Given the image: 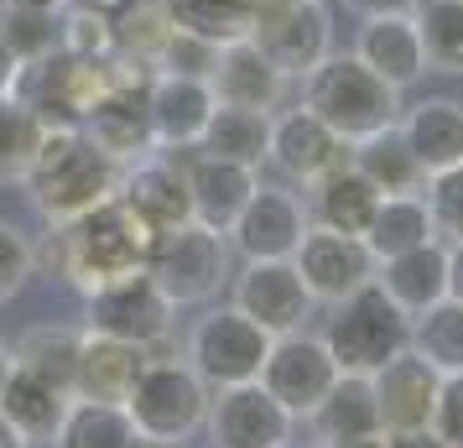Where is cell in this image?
<instances>
[{
  "instance_id": "obj_1",
  "label": "cell",
  "mask_w": 463,
  "mask_h": 448,
  "mask_svg": "<svg viewBox=\"0 0 463 448\" xmlns=\"http://www.w3.org/2000/svg\"><path fill=\"white\" fill-rule=\"evenodd\" d=\"M156 240L162 235H156L146 219L115 193L109 204H99V209L84 214V219H73V224H52L47 245L43 251H32V261L52 266V277H63L73 292L94 298V292L109 287V281L146 272Z\"/></svg>"
},
{
  "instance_id": "obj_2",
  "label": "cell",
  "mask_w": 463,
  "mask_h": 448,
  "mask_svg": "<svg viewBox=\"0 0 463 448\" xmlns=\"http://www.w3.org/2000/svg\"><path fill=\"white\" fill-rule=\"evenodd\" d=\"M120 177H126V167L115 157H105L84 130L47 126L22 188L32 193V209L43 214L47 224H73V219L94 214L99 204H109L120 193Z\"/></svg>"
},
{
  "instance_id": "obj_3",
  "label": "cell",
  "mask_w": 463,
  "mask_h": 448,
  "mask_svg": "<svg viewBox=\"0 0 463 448\" xmlns=\"http://www.w3.org/2000/svg\"><path fill=\"white\" fill-rule=\"evenodd\" d=\"M302 105L354 147V141L401 120V89H391L380 73H370L354 52H328L302 79Z\"/></svg>"
},
{
  "instance_id": "obj_4",
  "label": "cell",
  "mask_w": 463,
  "mask_h": 448,
  "mask_svg": "<svg viewBox=\"0 0 463 448\" xmlns=\"http://www.w3.org/2000/svg\"><path fill=\"white\" fill-rule=\"evenodd\" d=\"M323 344H328V355L344 376H375L380 365H391L396 355L411 349V313H401L380 292V281H364L359 292L334 302Z\"/></svg>"
},
{
  "instance_id": "obj_5",
  "label": "cell",
  "mask_w": 463,
  "mask_h": 448,
  "mask_svg": "<svg viewBox=\"0 0 463 448\" xmlns=\"http://www.w3.org/2000/svg\"><path fill=\"white\" fill-rule=\"evenodd\" d=\"M209 402H213V391L203 386V376H198L188 360H156V355H151L146 370L130 386L126 412H130V423H136V433H141L146 443L177 448L203 427Z\"/></svg>"
},
{
  "instance_id": "obj_6",
  "label": "cell",
  "mask_w": 463,
  "mask_h": 448,
  "mask_svg": "<svg viewBox=\"0 0 463 448\" xmlns=\"http://www.w3.org/2000/svg\"><path fill=\"white\" fill-rule=\"evenodd\" d=\"M266 355H271V334L230 302V308H209L203 319L193 323L188 355H183V360L203 376L209 391H224V386L260 381Z\"/></svg>"
},
{
  "instance_id": "obj_7",
  "label": "cell",
  "mask_w": 463,
  "mask_h": 448,
  "mask_svg": "<svg viewBox=\"0 0 463 448\" xmlns=\"http://www.w3.org/2000/svg\"><path fill=\"white\" fill-rule=\"evenodd\" d=\"M250 43L287 79H307L334 52V11L328 0H255Z\"/></svg>"
},
{
  "instance_id": "obj_8",
  "label": "cell",
  "mask_w": 463,
  "mask_h": 448,
  "mask_svg": "<svg viewBox=\"0 0 463 448\" xmlns=\"http://www.w3.org/2000/svg\"><path fill=\"white\" fill-rule=\"evenodd\" d=\"M105 89H109V58H73V52L58 47V52H47L43 63L22 68L16 100H22L43 126L79 130Z\"/></svg>"
},
{
  "instance_id": "obj_9",
  "label": "cell",
  "mask_w": 463,
  "mask_h": 448,
  "mask_svg": "<svg viewBox=\"0 0 463 448\" xmlns=\"http://www.w3.org/2000/svg\"><path fill=\"white\" fill-rule=\"evenodd\" d=\"M146 272L167 292L172 308H198V302L219 298V287L230 281V235H213L203 224H183V230L156 240Z\"/></svg>"
},
{
  "instance_id": "obj_10",
  "label": "cell",
  "mask_w": 463,
  "mask_h": 448,
  "mask_svg": "<svg viewBox=\"0 0 463 448\" xmlns=\"http://www.w3.org/2000/svg\"><path fill=\"white\" fill-rule=\"evenodd\" d=\"M307 230H313V214L302 204V193L287 183H260L245 214L234 219L230 245L245 261H292Z\"/></svg>"
},
{
  "instance_id": "obj_11",
  "label": "cell",
  "mask_w": 463,
  "mask_h": 448,
  "mask_svg": "<svg viewBox=\"0 0 463 448\" xmlns=\"http://www.w3.org/2000/svg\"><path fill=\"white\" fill-rule=\"evenodd\" d=\"M203 427H209L213 448H287L297 433V417L260 381H250L213 391Z\"/></svg>"
},
{
  "instance_id": "obj_12",
  "label": "cell",
  "mask_w": 463,
  "mask_h": 448,
  "mask_svg": "<svg viewBox=\"0 0 463 448\" xmlns=\"http://www.w3.org/2000/svg\"><path fill=\"white\" fill-rule=\"evenodd\" d=\"M281 177H287V188H317L328 172H338L349 162V141L328 130L317 120L307 105L297 110H281L271 115V157H266Z\"/></svg>"
},
{
  "instance_id": "obj_13",
  "label": "cell",
  "mask_w": 463,
  "mask_h": 448,
  "mask_svg": "<svg viewBox=\"0 0 463 448\" xmlns=\"http://www.w3.org/2000/svg\"><path fill=\"white\" fill-rule=\"evenodd\" d=\"M338 376H344V370L334 365L328 344L313 339V334H302V329L271 339V355H266V365H260V386H266L287 412H292L297 423H302V417H307L328 391H334Z\"/></svg>"
},
{
  "instance_id": "obj_14",
  "label": "cell",
  "mask_w": 463,
  "mask_h": 448,
  "mask_svg": "<svg viewBox=\"0 0 463 448\" xmlns=\"http://www.w3.org/2000/svg\"><path fill=\"white\" fill-rule=\"evenodd\" d=\"M89 302V329L94 334H109V339H126V344H162L172 329V308L167 292L151 281V272H136V277H120L99 287Z\"/></svg>"
},
{
  "instance_id": "obj_15",
  "label": "cell",
  "mask_w": 463,
  "mask_h": 448,
  "mask_svg": "<svg viewBox=\"0 0 463 448\" xmlns=\"http://www.w3.org/2000/svg\"><path fill=\"white\" fill-rule=\"evenodd\" d=\"M234 308L260 323L271 339H281L307 323L313 292L292 261H245V272L234 277Z\"/></svg>"
},
{
  "instance_id": "obj_16",
  "label": "cell",
  "mask_w": 463,
  "mask_h": 448,
  "mask_svg": "<svg viewBox=\"0 0 463 448\" xmlns=\"http://www.w3.org/2000/svg\"><path fill=\"white\" fill-rule=\"evenodd\" d=\"M292 266L302 272L313 302H328V308H334V302H344L349 292H359L364 281H375L380 261L370 256V245L359 235H338V230L313 224V230L302 235V245H297Z\"/></svg>"
},
{
  "instance_id": "obj_17",
  "label": "cell",
  "mask_w": 463,
  "mask_h": 448,
  "mask_svg": "<svg viewBox=\"0 0 463 448\" xmlns=\"http://www.w3.org/2000/svg\"><path fill=\"white\" fill-rule=\"evenodd\" d=\"M375 391V417L385 438H406V433H427L432 427V406H438L442 376L421 355H396L391 365H380L370 376Z\"/></svg>"
},
{
  "instance_id": "obj_18",
  "label": "cell",
  "mask_w": 463,
  "mask_h": 448,
  "mask_svg": "<svg viewBox=\"0 0 463 448\" xmlns=\"http://www.w3.org/2000/svg\"><path fill=\"white\" fill-rule=\"evenodd\" d=\"M183 172H188V198H193V224H203L213 235H230L234 219L245 214L250 193L260 188L255 167L245 162H224V157H209V151L193 147L183 157Z\"/></svg>"
},
{
  "instance_id": "obj_19",
  "label": "cell",
  "mask_w": 463,
  "mask_h": 448,
  "mask_svg": "<svg viewBox=\"0 0 463 448\" xmlns=\"http://www.w3.org/2000/svg\"><path fill=\"white\" fill-rule=\"evenodd\" d=\"M120 198L146 219L156 235H172L193 224V198H188V172L172 162V151H151L141 162H130L120 177Z\"/></svg>"
},
{
  "instance_id": "obj_20",
  "label": "cell",
  "mask_w": 463,
  "mask_h": 448,
  "mask_svg": "<svg viewBox=\"0 0 463 448\" xmlns=\"http://www.w3.org/2000/svg\"><path fill=\"white\" fill-rule=\"evenodd\" d=\"M151 105V130H156V151H193L209 130V115L219 110L209 79H188V73H156L146 89Z\"/></svg>"
},
{
  "instance_id": "obj_21",
  "label": "cell",
  "mask_w": 463,
  "mask_h": 448,
  "mask_svg": "<svg viewBox=\"0 0 463 448\" xmlns=\"http://www.w3.org/2000/svg\"><path fill=\"white\" fill-rule=\"evenodd\" d=\"M79 130H84L105 157H115L120 167H130V162H141V157L156 151L146 89H105V94L94 100V110L84 115V126Z\"/></svg>"
},
{
  "instance_id": "obj_22",
  "label": "cell",
  "mask_w": 463,
  "mask_h": 448,
  "mask_svg": "<svg viewBox=\"0 0 463 448\" xmlns=\"http://www.w3.org/2000/svg\"><path fill=\"white\" fill-rule=\"evenodd\" d=\"M287 73L250 43V37H240V43H224L219 47V58H213V73H209V89L219 105H240V110H266L271 115L281 105V94H287Z\"/></svg>"
},
{
  "instance_id": "obj_23",
  "label": "cell",
  "mask_w": 463,
  "mask_h": 448,
  "mask_svg": "<svg viewBox=\"0 0 463 448\" xmlns=\"http://www.w3.org/2000/svg\"><path fill=\"white\" fill-rule=\"evenodd\" d=\"M354 58L370 68V73H380L391 89H411L421 73H427L417 16H411V11H396V16H364Z\"/></svg>"
},
{
  "instance_id": "obj_24",
  "label": "cell",
  "mask_w": 463,
  "mask_h": 448,
  "mask_svg": "<svg viewBox=\"0 0 463 448\" xmlns=\"http://www.w3.org/2000/svg\"><path fill=\"white\" fill-rule=\"evenodd\" d=\"M146 360H151L146 344H126V339H109V334L84 329V349H79V386H73V396L126 406L130 386H136V376L146 370Z\"/></svg>"
},
{
  "instance_id": "obj_25",
  "label": "cell",
  "mask_w": 463,
  "mask_h": 448,
  "mask_svg": "<svg viewBox=\"0 0 463 448\" xmlns=\"http://www.w3.org/2000/svg\"><path fill=\"white\" fill-rule=\"evenodd\" d=\"M380 292L396 302L401 313H427L448 298V245L442 240H427L417 251H401V256H385L375 266Z\"/></svg>"
},
{
  "instance_id": "obj_26",
  "label": "cell",
  "mask_w": 463,
  "mask_h": 448,
  "mask_svg": "<svg viewBox=\"0 0 463 448\" xmlns=\"http://www.w3.org/2000/svg\"><path fill=\"white\" fill-rule=\"evenodd\" d=\"M406 147L417 151L421 172H448V167H463V105L458 100H417L396 120Z\"/></svg>"
},
{
  "instance_id": "obj_27",
  "label": "cell",
  "mask_w": 463,
  "mask_h": 448,
  "mask_svg": "<svg viewBox=\"0 0 463 448\" xmlns=\"http://www.w3.org/2000/svg\"><path fill=\"white\" fill-rule=\"evenodd\" d=\"M307 193H313V204H307L313 224L338 230V235L364 240V230H370V219H375V209H380V188L364 172H354V162H344L338 172H328V177Z\"/></svg>"
},
{
  "instance_id": "obj_28",
  "label": "cell",
  "mask_w": 463,
  "mask_h": 448,
  "mask_svg": "<svg viewBox=\"0 0 463 448\" xmlns=\"http://www.w3.org/2000/svg\"><path fill=\"white\" fill-rule=\"evenodd\" d=\"M79 349H84V329H73V323H43V329H26L11 355H16V370L47 381L63 396H73V386H79Z\"/></svg>"
},
{
  "instance_id": "obj_29",
  "label": "cell",
  "mask_w": 463,
  "mask_h": 448,
  "mask_svg": "<svg viewBox=\"0 0 463 448\" xmlns=\"http://www.w3.org/2000/svg\"><path fill=\"white\" fill-rule=\"evenodd\" d=\"M109 37L120 58H141L156 68V58L167 52V43L177 37V16L167 0H109Z\"/></svg>"
},
{
  "instance_id": "obj_30",
  "label": "cell",
  "mask_w": 463,
  "mask_h": 448,
  "mask_svg": "<svg viewBox=\"0 0 463 448\" xmlns=\"http://www.w3.org/2000/svg\"><path fill=\"white\" fill-rule=\"evenodd\" d=\"M349 162H354V172H364V177L375 183L380 198L421 193V183H427V172H421L417 151L406 147L401 126H385V130H375V136L354 141V147H349Z\"/></svg>"
},
{
  "instance_id": "obj_31",
  "label": "cell",
  "mask_w": 463,
  "mask_h": 448,
  "mask_svg": "<svg viewBox=\"0 0 463 448\" xmlns=\"http://www.w3.org/2000/svg\"><path fill=\"white\" fill-rule=\"evenodd\" d=\"M317 443H338V438H370L380 433L375 417V391H370V376H338L334 391L307 412Z\"/></svg>"
},
{
  "instance_id": "obj_32",
  "label": "cell",
  "mask_w": 463,
  "mask_h": 448,
  "mask_svg": "<svg viewBox=\"0 0 463 448\" xmlns=\"http://www.w3.org/2000/svg\"><path fill=\"white\" fill-rule=\"evenodd\" d=\"M68 402L63 391H52L47 381L37 376H26V370H11V381L0 391V412L11 417V427L22 433L26 443H47V438H58V427L68 417Z\"/></svg>"
},
{
  "instance_id": "obj_33",
  "label": "cell",
  "mask_w": 463,
  "mask_h": 448,
  "mask_svg": "<svg viewBox=\"0 0 463 448\" xmlns=\"http://www.w3.org/2000/svg\"><path fill=\"white\" fill-rule=\"evenodd\" d=\"M198 151L224 157V162H245L260 172V162L271 157V115L266 110H240V105H219L209 115V130Z\"/></svg>"
},
{
  "instance_id": "obj_34",
  "label": "cell",
  "mask_w": 463,
  "mask_h": 448,
  "mask_svg": "<svg viewBox=\"0 0 463 448\" xmlns=\"http://www.w3.org/2000/svg\"><path fill=\"white\" fill-rule=\"evenodd\" d=\"M146 438L136 433L126 406L115 402H84V396H73L68 402V417L58 427V438L52 448H141Z\"/></svg>"
},
{
  "instance_id": "obj_35",
  "label": "cell",
  "mask_w": 463,
  "mask_h": 448,
  "mask_svg": "<svg viewBox=\"0 0 463 448\" xmlns=\"http://www.w3.org/2000/svg\"><path fill=\"white\" fill-rule=\"evenodd\" d=\"M427 240H438L432 230V214L421 204V193H396V198H380L375 219H370V230H364V245H370V256L385 261V256H401V251H417Z\"/></svg>"
},
{
  "instance_id": "obj_36",
  "label": "cell",
  "mask_w": 463,
  "mask_h": 448,
  "mask_svg": "<svg viewBox=\"0 0 463 448\" xmlns=\"http://www.w3.org/2000/svg\"><path fill=\"white\" fill-rule=\"evenodd\" d=\"M411 355H421L438 376H458L463 370V302L442 298L438 308H427V313L411 319Z\"/></svg>"
},
{
  "instance_id": "obj_37",
  "label": "cell",
  "mask_w": 463,
  "mask_h": 448,
  "mask_svg": "<svg viewBox=\"0 0 463 448\" xmlns=\"http://www.w3.org/2000/svg\"><path fill=\"white\" fill-rule=\"evenodd\" d=\"M411 16H417L427 68L458 79L463 73V0H421Z\"/></svg>"
},
{
  "instance_id": "obj_38",
  "label": "cell",
  "mask_w": 463,
  "mask_h": 448,
  "mask_svg": "<svg viewBox=\"0 0 463 448\" xmlns=\"http://www.w3.org/2000/svg\"><path fill=\"white\" fill-rule=\"evenodd\" d=\"M47 126L16 94H0V183H26Z\"/></svg>"
},
{
  "instance_id": "obj_39",
  "label": "cell",
  "mask_w": 463,
  "mask_h": 448,
  "mask_svg": "<svg viewBox=\"0 0 463 448\" xmlns=\"http://www.w3.org/2000/svg\"><path fill=\"white\" fill-rule=\"evenodd\" d=\"M172 16L183 32L193 37H209V43H240L250 37V16H255V0H167Z\"/></svg>"
},
{
  "instance_id": "obj_40",
  "label": "cell",
  "mask_w": 463,
  "mask_h": 448,
  "mask_svg": "<svg viewBox=\"0 0 463 448\" xmlns=\"http://www.w3.org/2000/svg\"><path fill=\"white\" fill-rule=\"evenodd\" d=\"M0 37L5 47L26 63H43L47 52L63 47V32H58V11H37V5H11L0 0Z\"/></svg>"
},
{
  "instance_id": "obj_41",
  "label": "cell",
  "mask_w": 463,
  "mask_h": 448,
  "mask_svg": "<svg viewBox=\"0 0 463 448\" xmlns=\"http://www.w3.org/2000/svg\"><path fill=\"white\" fill-rule=\"evenodd\" d=\"M58 32H63V52H73V58H109L115 52L109 11L94 0H68L58 11Z\"/></svg>"
},
{
  "instance_id": "obj_42",
  "label": "cell",
  "mask_w": 463,
  "mask_h": 448,
  "mask_svg": "<svg viewBox=\"0 0 463 448\" xmlns=\"http://www.w3.org/2000/svg\"><path fill=\"white\" fill-rule=\"evenodd\" d=\"M421 204L432 214V230H438L442 245H458L463 240V167L432 172L421 183Z\"/></svg>"
},
{
  "instance_id": "obj_43",
  "label": "cell",
  "mask_w": 463,
  "mask_h": 448,
  "mask_svg": "<svg viewBox=\"0 0 463 448\" xmlns=\"http://www.w3.org/2000/svg\"><path fill=\"white\" fill-rule=\"evenodd\" d=\"M213 58H219V43L209 37H193L177 26V37L167 43V52L156 58V73H188V79H209L213 73Z\"/></svg>"
},
{
  "instance_id": "obj_44",
  "label": "cell",
  "mask_w": 463,
  "mask_h": 448,
  "mask_svg": "<svg viewBox=\"0 0 463 448\" xmlns=\"http://www.w3.org/2000/svg\"><path fill=\"white\" fill-rule=\"evenodd\" d=\"M32 272H37V261H32V240H26L16 224L0 219V302L16 298Z\"/></svg>"
},
{
  "instance_id": "obj_45",
  "label": "cell",
  "mask_w": 463,
  "mask_h": 448,
  "mask_svg": "<svg viewBox=\"0 0 463 448\" xmlns=\"http://www.w3.org/2000/svg\"><path fill=\"white\" fill-rule=\"evenodd\" d=\"M432 438H442L448 448H463V370L458 376H442L438 406H432Z\"/></svg>"
},
{
  "instance_id": "obj_46",
  "label": "cell",
  "mask_w": 463,
  "mask_h": 448,
  "mask_svg": "<svg viewBox=\"0 0 463 448\" xmlns=\"http://www.w3.org/2000/svg\"><path fill=\"white\" fill-rule=\"evenodd\" d=\"M344 5L359 16H396V11H417L421 0H344Z\"/></svg>"
},
{
  "instance_id": "obj_47",
  "label": "cell",
  "mask_w": 463,
  "mask_h": 448,
  "mask_svg": "<svg viewBox=\"0 0 463 448\" xmlns=\"http://www.w3.org/2000/svg\"><path fill=\"white\" fill-rule=\"evenodd\" d=\"M16 84H22V58L5 47V37H0V94H16Z\"/></svg>"
},
{
  "instance_id": "obj_48",
  "label": "cell",
  "mask_w": 463,
  "mask_h": 448,
  "mask_svg": "<svg viewBox=\"0 0 463 448\" xmlns=\"http://www.w3.org/2000/svg\"><path fill=\"white\" fill-rule=\"evenodd\" d=\"M448 298L463 302V240L448 245Z\"/></svg>"
},
{
  "instance_id": "obj_49",
  "label": "cell",
  "mask_w": 463,
  "mask_h": 448,
  "mask_svg": "<svg viewBox=\"0 0 463 448\" xmlns=\"http://www.w3.org/2000/svg\"><path fill=\"white\" fill-rule=\"evenodd\" d=\"M317 448H391V438L370 433V438H338V443H317Z\"/></svg>"
},
{
  "instance_id": "obj_50",
  "label": "cell",
  "mask_w": 463,
  "mask_h": 448,
  "mask_svg": "<svg viewBox=\"0 0 463 448\" xmlns=\"http://www.w3.org/2000/svg\"><path fill=\"white\" fill-rule=\"evenodd\" d=\"M391 448H448V443L432 438V433H406V438H391Z\"/></svg>"
},
{
  "instance_id": "obj_51",
  "label": "cell",
  "mask_w": 463,
  "mask_h": 448,
  "mask_svg": "<svg viewBox=\"0 0 463 448\" xmlns=\"http://www.w3.org/2000/svg\"><path fill=\"white\" fill-rule=\"evenodd\" d=\"M0 448H26V438L11 427V417H5V412H0Z\"/></svg>"
},
{
  "instance_id": "obj_52",
  "label": "cell",
  "mask_w": 463,
  "mask_h": 448,
  "mask_svg": "<svg viewBox=\"0 0 463 448\" xmlns=\"http://www.w3.org/2000/svg\"><path fill=\"white\" fill-rule=\"evenodd\" d=\"M11 370H16V355L0 344V391H5V381H11Z\"/></svg>"
},
{
  "instance_id": "obj_53",
  "label": "cell",
  "mask_w": 463,
  "mask_h": 448,
  "mask_svg": "<svg viewBox=\"0 0 463 448\" xmlns=\"http://www.w3.org/2000/svg\"><path fill=\"white\" fill-rule=\"evenodd\" d=\"M11 5H37V11H63L68 0H11Z\"/></svg>"
},
{
  "instance_id": "obj_54",
  "label": "cell",
  "mask_w": 463,
  "mask_h": 448,
  "mask_svg": "<svg viewBox=\"0 0 463 448\" xmlns=\"http://www.w3.org/2000/svg\"><path fill=\"white\" fill-rule=\"evenodd\" d=\"M141 448H167V443H141Z\"/></svg>"
},
{
  "instance_id": "obj_55",
  "label": "cell",
  "mask_w": 463,
  "mask_h": 448,
  "mask_svg": "<svg viewBox=\"0 0 463 448\" xmlns=\"http://www.w3.org/2000/svg\"><path fill=\"white\" fill-rule=\"evenodd\" d=\"M287 448H292V443H287Z\"/></svg>"
}]
</instances>
